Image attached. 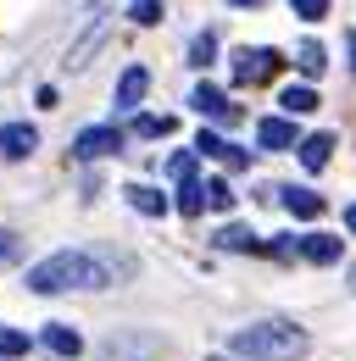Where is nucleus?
Masks as SVG:
<instances>
[{"label": "nucleus", "mask_w": 356, "mask_h": 361, "mask_svg": "<svg viewBox=\"0 0 356 361\" xmlns=\"http://www.w3.org/2000/svg\"><path fill=\"white\" fill-rule=\"evenodd\" d=\"M345 228H351V233H356V200H351V206H345Z\"/></svg>", "instance_id": "nucleus-28"}, {"label": "nucleus", "mask_w": 356, "mask_h": 361, "mask_svg": "<svg viewBox=\"0 0 356 361\" xmlns=\"http://www.w3.org/2000/svg\"><path fill=\"white\" fill-rule=\"evenodd\" d=\"M145 90H150V73H145V67H129V73L117 78V111H139Z\"/></svg>", "instance_id": "nucleus-9"}, {"label": "nucleus", "mask_w": 356, "mask_h": 361, "mask_svg": "<svg viewBox=\"0 0 356 361\" xmlns=\"http://www.w3.org/2000/svg\"><path fill=\"white\" fill-rule=\"evenodd\" d=\"M178 212H184V217H201V212H206V183L201 178L178 183Z\"/></svg>", "instance_id": "nucleus-17"}, {"label": "nucleus", "mask_w": 356, "mask_h": 361, "mask_svg": "<svg viewBox=\"0 0 356 361\" xmlns=\"http://www.w3.org/2000/svg\"><path fill=\"white\" fill-rule=\"evenodd\" d=\"M167 178H178V183L195 178V150H178V156H167Z\"/></svg>", "instance_id": "nucleus-24"}, {"label": "nucleus", "mask_w": 356, "mask_h": 361, "mask_svg": "<svg viewBox=\"0 0 356 361\" xmlns=\"http://www.w3.org/2000/svg\"><path fill=\"white\" fill-rule=\"evenodd\" d=\"M0 334H6V328H0Z\"/></svg>", "instance_id": "nucleus-33"}, {"label": "nucleus", "mask_w": 356, "mask_h": 361, "mask_svg": "<svg viewBox=\"0 0 356 361\" xmlns=\"http://www.w3.org/2000/svg\"><path fill=\"white\" fill-rule=\"evenodd\" d=\"M34 145H40V134H34L28 123H6V128H0V156H11V161L34 156Z\"/></svg>", "instance_id": "nucleus-7"}, {"label": "nucleus", "mask_w": 356, "mask_h": 361, "mask_svg": "<svg viewBox=\"0 0 356 361\" xmlns=\"http://www.w3.org/2000/svg\"><path fill=\"white\" fill-rule=\"evenodd\" d=\"M44 350H56L61 361H73L78 350H84V339H78L67 322H50V328H44Z\"/></svg>", "instance_id": "nucleus-14"}, {"label": "nucleus", "mask_w": 356, "mask_h": 361, "mask_svg": "<svg viewBox=\"0 0 356 361\" xmlns=\"http://www.w3.org/2000/svg\"><path fill=\"white\" fill-rule=\"evenodd\" d=\"M307 350H312L307 328L278 322V317L251 322V328H239V334H234V356H251V361H301Z\"/></svg>", "instance_id": "nucleus-2"}, {"label": "nucleus", "mask_w": 356, "mask_h": 361, "mask_svg": "<svg viewBox=\"0 0 356 361\" xmlns=\"http://www.w3.org/2000/svg\"><path fill=\"white\" fill-rule=\"evenodd\" d=\"M295 61H301V73H307V78H317V73L328 67V56H323V45H317V39H307V45L295 50Z\"/></svg>", "instance_id": "nucleus-20"}, {"label": "nucleus", "mask_w": 356, "mask_h": 361, "mask_svg": "<svg viewBox=\"0 0 356 361\" xmlns=\"http://www.w3.org/2000/svg\"><path fill=\"white\" fill-rule=\"evenodd\" d=\"M290 11H295L301 23H323V17H328V0H290Z\"/></svg>", "instance_id": "nucleus-26"}, {"label": "nucleus", "mask_w": 356, "mask_h": 361, "mask_svg": "<svg viewBox=\"0 0 356 361\" xmlns=\"http://www.w3.org/2000/svg\"><path fill=\"white\" fill-rule=\"evenodd\" d=\"M218 361H228V356H218Z\"/></svg>", "instance_id": "nucleus-32"}, {"label": "nucleus", "mask_w": 356, "mask_h": 361, "mask_svg": "<svg viewBox=\"0 0 356 361\" xmlns=\"http://www.w3.org/2000/svg\"><path fill=\"white\" fill-rule=\"evenodd\" d=\"M189 106L201 111V117H239L228 100H222V90H212V84H195V94H189Z\"/></svg>", "instance_id": "nucleus-13"}, {"label": "nucleus", "mask_w": 356, "mask_h": 361, "mask_svg": "<svg viewBox=\"0 0 356 361\" xmlns=\"http://www.w3.org/2000/svg\"><path fill=\"white\" fill-rule=\"evenodd\" d=\"M284 212L301 217V223H312V217H323V195H312V189H284Z\"/></svg>", "instance_id": "nucleus-15"}, {"label": "nucleus", "mask_w": 356, "mask_h": 361, "mask_svg": "<svg viewBox=\"0 0 356 361\" xmlns=\"http://www.w3.org/2000/svg\"><path fill=\"white\" fill-rule=\"evenodd\" d=\"M195 156H212V161H222V167H251V150L228 145V139L212 134V128H201V134H195Z\"/></svg>", "instance_id": "nucleus-6"}, {"label": "nucleus", "mask_w": 356, "mask_h": 361, "mask_svg": "<svg viewBox=\"0 0 356 361\" xmlns=\"http://www.w3.org/2000/svg\"><path fill=\"white\" fill-rule=\"evenodd\" d=\"M129 17L139 23V28H156V23L167 17V6H162V0H134V11H129Z\"/></svg>", "instance_id": "nucleus-21"}, {"label": "nucleus", "mask_w": 356, "mask_h": 361, "mask_svg": "<svg viewBox=\"0 0 356 361\" xmlns=\"http://www.w3.org/2000/svg\"><path fill=\"white\" fill-rule=\"evenodd\" d=\"M278 106H284L290 117H307V111H317V90H307V84H290V90L278 94Z\"/></svg>", "instance_id": "nucleus-16"}, {"label": "nucleus", "mask_w": 356, "mask_h": 361, "mask_svg": "<svg viewBox=\"0 0 356 361\" xmlns=\"http://www.w3.org/2000/svg\"><path fill=\"white\" fill-rule=\"evenodd\" d=\"M278 67H284V56H278V50H267V45L239 50V56H234V84H239V90H256V84H267Z\"/></svg>", "instance_id": "nucleus-4"}, {"label": "nucleus", "mask_w": 356, "mask_h": 361, "mask_svg": "<svg viewBox=\"0 0 356 361\" xmlns=\"http://www.w3.org/2000/svg\"><path fill=\"white\" fill-rule=\"evenodd\" d=\"M206 206H212V212H228V206H234V189L222 178H206Z\"/></svg>", "instance_id": "nucleus-25"}, {"label": "nucleus", "mask_w": 356, "mask_h": 361, "mask_svg": "<svg viewBox=\"0 0 356 361\" xmlns=\"http://www.w3.org/2000/svg\"><path fill=\"white\" fill-rule=\"evenodd\" d=\"M328 156H334V134H307L301 139V167H307V173H323Z\"/></svg>", "instance_id": "nucleus-11"}, {"label": "nucleus", "mask_w": 356, "mask_h": 361, "mask_svg": "<svg viewBox=\"0 0 356 361\" xmlns=\"http://www.w3.org/2000/svg\"><path fill=\"white\" fill-rule=\"evenodd\" d=\"M134 134L139 139H167L173 134V117H167V111H162V117H156V111H139V117H134Z\"/></svg>", "instance_id": "nucleus-18"}, {"label": "nucleus", "mask_w": 356, "mask_h": 361, "mask_svg": "<svg viewBox=\"0 0 356 361\" xmlns=\"http://www.w3.org/2000/svg\"><path fill=\"white\" fill-rule=\"evenodd\" d=\"M117 283L112 267L100 262V250H56L40 267H28V289L34 295H67V289H106Z\"/></svg>", "instance_id": "nucleus-1"}, {"label": "nucleus", "mask_w": 356, "mask_h": 361, "mask_svg": "<svg viewBox=\"0 0 356 361\" xmlns=\"http://www.w3.org/2000/svg\"><path fill=\"white\" fill-rule=\"evenodd\" d=\"M345 50H351V73H356V34H345Z\"/></svg>", "instance_id": "nucleus-29"}, {"label": "nucleus", "mask_w": 356, "mask_h": 361, "mask_svg": "<svg viewBox=\"0 0 356 361\" xmlns=\"http://www.w3.org/2000/svg\"><path fill=\"white\" fill-rule=\"evenodd\" d=\"M218 61V39L212 34H195V45H189V67H212Z\"/></svg>", "instance_id": "nucleus-22"}, {"label": "nucleus", "mask_w": 356, "mask_h": 361, "mask_svg": "<svg viewBox=\"0 0 356 361\" xmlns=\"http://www.w3.org/2000/svg\"><path fill=\"white\" fill-rule=\"evenodd\" d=\"M301 256H307L312 267H334L340 262V233H307L301 239Z\"/></svg>", "instance_id": "nucleus-10"}, {"label": "nucleus", "mask_w": 356, "mask_h": 361, "mask_svg": "<svg viewBox=\"0 0 356 361\" xmlns=\"http://www.w3.org/2000/svg\"><path fill=\"white\" fill-rule=\"evenodd\" d=\"M345 283H351V295H356V262H351V278H345Z\"/></svg>", "instance_id": "nucleus-30"}, {"label": "nucleus", "mask_w": 356, "mask_h": 361, "mask_svg": "<svg viewBox=\"0 0 356 361\" xmlns=\"http://www.w3.org/2000/svg\"><path fill=\"white\" fill-rule=\"evenodd\" d=\"M17 356H28V334L6 328V334H0V361H17Z\"/></svg>", "instance_id": "nucleus-23"}, {"label": "nucleus", "mask_w": 356, "mask_h": 361, "mask_svg": "<svg viewBox=\"0 0 356 361\" xmlns=\"http://www.w3.org/2000/svg\"><path fill=\"white\" fill-rule=\"evenodd\" d=\"M218 245L222 250H262V239H256V233H251V228H239V223H228L218 233Z\"/></svg>", "instance_id": "nucleus-19"}, {"label": "nucleus", "mask_w": 356, "mask_h": 361, "mask_svg": "<svg viewBox=\"0 0 356 361\" xmlns=\"http://www.w3.org/2000/svg\"><path fill=\"white\" fill-rule=\"evenodd\" d=\"M11 250H17V239H11V233H0V256H11Z\"/></svg>", "instance_id": "nucleus-27"}, {"label": "nucleus", "mask_w": 356, "mask_h": 361, "mask_svg": "<svg viewBox=\"0 0 356 361\" xmlns=\"http://www.w3.org/2000/svg\"><path fill=\"white\" fill-rule=\"evenodd\" d=\"M256 139H262L267 150H295V145H301L290 117H262V123H256Z\"/></svg>", "instance_id": "nucleus-8"}, {"label": "nucleus", "mask_w": 356, "mask_h": 361, "mask_svg": "<svg viewBox=\"0 0 356 361\" xmlns=\"http://www.w3.org/2000/svg\"><path fill=\"white\" fill-rule=\"evenodd\" d=\"M123 150V134L117 128H84V134L73 139V156L78 161H100V156H117Z\"/></svg>", "instance_id": "nucleus-5"}, {"label": "nucleus", "mask_w": 356, "mask_h": 361, "mask_svg": "<svg viewBox=\"0 0 356 361\" xmlns=\"http://www.w3.org/2000/svg\"><path fill=\"white\" fill-rule=\"evenodd\" d=\"M234 6H262V0H234Z\"/></svg>", "instance_id": "nucleus-31"}, {"label": "nucleus", "mask_w": 356, "mask_h": 361, "mask_svg": "<svg viewBox=\"0 0 356 361\" xmlns=\"http://www.w3.org/2000/svg\"><path fill=\"white\" fill-rule=\"evenodd\" d=\"M167 350L162 334H106L100 339V356L106 361H156Z\"/></svg>", "instance_id": "nucleus-3"}, {"label": "nucleus", "mask_w": 356, "mask_h": 361, "mask_svg": "<svg viewBox=\"0 0 356 361\" xmlns=\"http://www.w3.org/2000/svg\"><path fill=\"white\" fill-rule=\"evenodd\" d=\"M123 195H129V206L139 212V217H162V212H167V195H162V189H150V183H129Z\"/></svg>", "instance_id": "nucleus-12"}]
</instances>
